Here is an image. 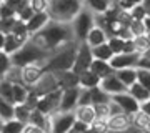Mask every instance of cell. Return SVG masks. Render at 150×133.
<instances>
[{
    "mask_svg": "<svg viewBox=\"0 0 150 133\" xmlns=\"http://www.w3.org/2000/svg\"><path fill=\"white\" fill-rule=\"evenodd\" d=\"M82 88V87H80ZM80 105H92V90L88 88H82L80 90V100H79V106Z\"/></svg>",
    "mask_w": 150,
    "mask_h": 133,
    "instance_id": "obj_45",
    "label": "cell"
},
{
    "mask_svg": "<svg viewBox=\"0 0 150 133\" xmlns=\"http://www.w3.org/2000/svg\"><path fill=\"white\" fill-rule=\"evenodd\" d=\"M117 73V77L120 80H122L125 85L129 87H132V85H135L137 83V68H123V70H117L115 72Z\"/></svg>",
    "mask_w": 150,
    "mask_h": 133,
    "instance_id": "obj_28",
    "label": "cell"
},
{
    "mask_svg": "<svg viewBox=\"0 0 150 133\" xmlns=\"http://www.w3.org/2000/svg\"><path fill=\"white\" fill-rule=\"evenodd\" d=\"M140 110H142L145 115H149V117H150V100L144 101V103H140Z\"/></svg>",
    "mask_w": 150,
    "mask_h": 133,
    "instance_id": "obj_50",
    "label": "cell"
},
{
    "mask_svg": "<svg viewBox=\"0 0 150 133\" xmlns=\"http://www.w3.org/2000/svg\"><path fill=\"white\" fill-rule=\"evenodd\" d=\"M132 118H134V125H135V127H139L142 132H145L147 127L150 125V117H149V115H145L142 110L137 112L135 115H132Z\"/></svg>",
    "mask_w": 150,
    "mask_h": 133,
    "instance_id": "obj_34",
    "label": "cell"
},
{
    "mask_svg": "<svg viewBox=\"0 0 150 133\" xmlns=\"http://www.w3.org/2000/svg\"><path fill=\"white\" fill-rule=\"evenodd\" d=\"M28 4L35 12H48L50 0H28Z\"/></svg>",
    "mask_w": 150,
    "mask_h": 133,
    "instance_id": "obj_41",
    "label": "cell"
},
{
    "mask_svg": "<svg viewBox=\"0 0 150 133\" xmlns=\"http://www.w3.org/2000/svg\"><path fill=\"white\" fill-rule=\"evenodd\" d=\"M144 23H145V30H147V35H150V17H147V18H145Z\"/></svg>",
    "mask_w": 150,
    "mask_h": 133,
    "instance_id": "obj_51",
    "label": "cell"
},
{
    "mask_svg": "<svg viewBox=\"0 0 150 133\" xmlns=\"http://www.w3.org/2000/svg\"><path fill=\"white\" fill-rule=\"evenodd\" d=\"M97 113V120L107 122L108 118L112 117V103H102V105H93Z\"/></svg>",
    "mask_w": 150,
    "mask_h": 133,
    "instance_id": "obj_32",
    "label": "cell"
},
{
    "mask_svg": "<svg viewBox=\"0 0 150 133\" xmlns=\"http://www.w3.org/2000/svg\"><path fill=\"white\" fill-rule=\"evenodd\" d=\"M0 20H5V18H13V17H17V12L12 8L8 4H5V2H2V7H0Z\"/></svg>",
    "mask_w": 150,
    "mask_h": 133,
    "instance_id": "obj_42",
    "label": "cell"
},
{
    "mask_svg": "<svg viewBox=\"0 0 150 133\" xmlns=\"http://www.w3.org/2000/svg\"><path fill=\"white\" fill-rule=\"evenodd\" d=\"M30 40H33L38 47H42L43 50L50 53L57 52L59 48L65 47L70 42H77L74 30H72V23H60L54 20H50V23L43 30L32 35Z\"/></svg>",
    "mask_w": 150,
    "mask_h": 133,
    "instance_id": "obj_1",
    "label": "cell"
},
{
    "mask_svg": "<svg viewBox=\"0 0 150 133\" xmlns=\"http://www.w3.org/2000/svg\"><path fill=\"white\" fill-rule=\"evenodd\" d=\"M74 113L77 117V120H80V122L87 123V125H92V123L97 122V113H95L93 105H80L77 106V110Z\"/></svg>",
    "mask_w": 150,
    "mask_h": 133,
    "instance_id": "obj_19",
    "label": "cell"
},
{
    "mask_svg": "<svg viewBox=\"0 0 150 133\" xmlns=\"http://www.w3.org/2000/svg\"><path fill=\"white\" fill-rule=\"evenodd\" d=\"M27 42L28 40H25V38H22V37H17L15 33L2 35V40H0L2 50H0V52H5V53H8V55H13V53L18 52Z\"/></svg>",
    "mask_w": 150,
    "mask_h": 133,
    "instance_id": "obj_13",
    "label": "cell"
},
{
    "mask_svg": "<svg viewBox=\"0 0 150 133\" xmlns=\"http://www.w3.org/2000/svg\"><path fill=\"white\" fill-rule=\"evenodd\" d=\"M113 96L103 91L100 87L92 88V105H102V103H112Z\"/></svg>",
    "mask_w": 150,
    "mask_h": 133,
    "instance_id": "obj_29",
    "label": "cell"
},
{
    "mask_svg": "<svg viewBox=\"0 0 150 133\" xmlns=\"http://www.w3.org/2000/svg\"><path fill=\"white\" fill-rule=\"evenodd\" d=\"M0 120L2 122L15 120V103H10V101L0 98Z\"/></svg>",
    "mask_w": 150,
    "mask_h": 133,
    "instance_id": "obj_26",
    "label": "cell"
},
{
    "mask_svg": "<svg viewBox=\"0 0 150 133\" xmlns=\"http://www.w3.org/2000/svg\"><path fill=\"white\" fill-rule=\"evenodd\" d=\"M0 98L13 103V83H10L5 78H2V83H0Z\"/></svg>",
    "mask_w": 150,
    "mask_h": 133,
    "instance_id": "obj_31",
    "label": "cell"
},
{
    "mask_svg": "<svg viewBox=\"0 0 150 133\" xmlns=\"http://www.w3.org/2000/svg\"><path fill=\"white\" fill-rule=\"evenodd\" d=\"M69 133H83V132H75V130H72V132H69Z\"/></svg>",
    "mask_w": 150,
    "mask_h": 133,
    "instance_id": "obj_54",
    "label": "cell"
},
{
    "mask_svg": "<svg viewBox=\"0 0 150 133\" xmlns=\"http://www.w3.org/2000/svg\"><path fill=\"white\" fill-rule=\"evenodd\" d=\"M144 4V0H117V5L125 12H130L134 7Z\"/></svg>",
    "mask_w": 150,
    "mask_h": 133,
    "instance_id": "obj_43",
    "label": "cell"
},
{
    "mask_svg": "<svg viewBox=\"0 0 150 133\" xmlns=\"http://www.w3.org/2000/svg\"><path fill=\"white\" fill-rule=\"evenodd\" d=\"M90 70L95 75H98L102 80L115 73V70H113V67L110 65V62H103V60H93V63H92V68Z\"/></svg>",
    "mask_w": 150,
    "mask_h": 133,
    "instance_id": "obj_21",
    "label": "cell"
},
{
    "mask_svg": "<svg viewBox=\"0 0 150 133\" xmlns=\"http://www.w3.org/2000/svg\"><path fill=\"white\" fill-rule=\"evenodd\" d=\"M108 45L113 50V53H123V48H125V40L120 37H110L108 38Z\"/></svg>",
    "mask_w": 150,
    "mask_h": 133,
    "instance_id": "obj_37",
    "label": "cell"
},
{
    "mask_svg": "<svg viewBox=\"0 0 150 133\" xmlns=\"http://www.w3.org/2000/svg\"><path fill=\"white\" fill-rule=\"evenodd\" d=\"M30 123H32V125H37V127H40V128H43L47 133H50V130H52V117H48V115L38 112V110H33L32 118H30Z\"/></svg>",
    "mask_w": 150,
    "mask_h": 133,
    "instance_id": "obj_22",
    "label": "cell"
},
{
    "mask_svg": "<svg viewBox=\"0 0 150 133\" xmlns=\"http://www.w3.org/2000/svg\"><path fill=\"white\" fill-rule=\"evenodd\" d=\"M12 67H13V63H12V57L8 55V53H5V52H0V72H2V77H4Z\"/></svg>",
    "mask_w": 150,
    "mask_h": 133,
    "instance_id": "obj_35",
    "label": "cell"
},
{
    "mask_svg": "<svg viewBox=\"0 0 150 133\" xmlns=\"http://www.w3.org/2000/svg\"><path fill=\"white\" fill-rule=\"evenodd\" d=\"M100 82H102V78L98 75H95L92 70H88V72L80 75V87L82 88H88V90L97 88V87H100Z\"/></svg>",
    "mask_w": 150,
    "mask_h": 133,
    "instance_id": "obj_23",
    "label": "cell"
},
{
    "mask_svg": "<svg viewBox=\"0 0 150 133\" xmlns=\"http://www.w3.org/2000/svg\"><path fill=\"white\" fill-rule=\"evenodd\" d=\"M100 88H102L103 91H107L108 95H112V96L129 91V87L118 78L117 73H113V75H110V77H107V78H103L102 82H100Z\"/></svg>",
    "mask_w": 150,
    "mask_h": 133,
    "instance_id": "obj_11",
    "label": "cell"
},
{
    "mask_svg": "<svg viewBox=\"0 0 150 133\" xmlns=\"http://www.w3.org/2000/svg\"><path fill=\"white\" fill-rule=\"evenodd\" d=\"M27 127V123L20 120H10V122H2L0 123V133H23Z\"/></svg>",
    "mask_w": 150,
    "mask_h": 133,
    "instance_id": "obj_25",
    "label": "cell"
},
{
    "mask_svg": "<svg viewBox=\"0 0 150 133\" xmlns=\"http://www.w3.org/2000/svg\"><path fill=\"white\" fill-rule=\"evenodd\" d=\"M130 17H132V20H139V22H144L147 18V12H145V7L144 4H140V5L134 7L132 10L129 12Z\"/></svg>",
    "mask_w": 150,
    "mask_h": 133,
    "instance_id": "obj_39",
    "label": "cell"
},
{
    "mask_svg": "<svg viewBox=\"0 0 150 133\" xmlns=\"http://www.w3.org/2000/svg\"><path fill=\"white\" fill-rule=\"evenodd\" d=\"M79 42H70L65 47L59 48L54 52L48 60L45 62L43 68L45 72H52V73H60V72H67V70L74 68L75 58H77V52H79Z\"/></svg>",
    "mask_w": 150,
    "mask_h": 133,
    "instance_id": "obj_2",
    "label": "cell"
},
{
    "mask_svg": "<svg viewBox=\"0 0 150 133\" xmlns=\"http://www.w3.org/2000/svg\"><path fill=\"white\" fill-rule=\"evenodd\" d=\"M93 53H92V47L87 45V42L80 43L79 45V52H77V58H75V63H74V72L77 75H82L88 72L92 68V63H93Z\"/></svg>",
    "mask_w": 150,
    "mask_h": 133,
    "instance_id": "obj_5",
    "label": "cell"
},
{
    "mask_svg": "<svg viewBox=\"0 0 150 133\" xmlns=\"http://www.w3.org/2000/svg\"><path fill=\"white\" fill-rule=\"evenodd\" d=\"M45 73V68H43V63H33V65H27V67H22V77H23V85H27L28 88H33V87L38 83V80L43 77Z\"/></svg>",
    "mask_w": 150,
    "mask_h": 133,
    "instance_id": "obj_10",
    "label": "cell"
},
{
    "mask_svg": "<svg viewBox=\"0 0 150 133\" xmlns=\"http://www.w3.org/2000/svg\"><path fill=\"white\" fill-rule=\"evenodd\" d=\"M129 93L134 96V98L139 101V103H144V101L150 100V90H147L145 87H142L139 82H137L135 85L130 87V88H129Z\"/></svg>",
    "mask_w": 150,
    "mask_h": 133,
    "instance_id": "obj_27",
    "label": "cell"
},
{
    "mask_svg": "<svg viewBox=\"0 0 150 133\" xmlns=\"http://www.w3.org/2000/svg\"><path fill=\"white\" fill-rule=\"evenodd\" d=\"M92 53H93V58L95 60H103V62H110V60L115 57V53L113 50L110 48V45L107 43H103V45H98V47L92 48Z\"/></svg>",
    "mask_w": 150,
    "mask_h": 133,
    "instance_id": "obj_24",
    "label": "cell"
},
{
    "mask_svg": "<svg viewBox=\"0 0 150 133\" xmlns=\"http://www.w3.org/2000/svg\"><path fill=\"white\" fill-rule=\"evenodd\" d=\"M142 58L140 53H117L112 60L110 65L113 70H123V68H139V62Z\"/></svg>",
    "mask_w": 150,
    "mask_h": 133,
    "instance_id": "obj_9",
    "label": "cell"
},
{
    "mask_svg": "<svg viewBox=\"0 0 150 133\" xmlns=\"http://www.w3.org/2000/svg\"><path fill=\"white\" fill-rule=\"evenodd\" d=\"M129 28H130V32H132V35H134V38L147 33V30H145V23L144 22H139V20H132L130 22V25H129Z\"/></svg>",
    "mask_w": 150,
    "mask_h": 133,
    "instance_id": "obj_38",
    "label": "cell"
},
{
    "mask_svg": "<svg viewBox=\"0 0 150 133\" xmlns=\"http://www.w3.org/2000/svg\"><path fill=\"white\" fill-rule=\"evenodd\" d=\"M97 25L95 13L90 12L87 7L82 8V12L75 17V20L72 22V30H74L75 40L79 43H83L88 37V33L92 32V28Z\"/></svg>",
    "mask_w": 150,
    "mask_h": 133,
    "instance_id": "obj_4",
    "label": "cell"
},
{
    "mask_svg": "<svg viewBox=\"0 0 150 133\" xmlns=\"http://www.w3.org/2000/svg\"><path fill=\"white\" fill-rule=\"evenodd\" d=\"M83 5L95 15H102L112 8V0H83Z\"/></svg>",
    "mask_w": 150,
    "mask_h": 133,
    "instance_id": "obj_20",
    "label": "cell"
},
{
    "mask_svg": "<svg viewBox=\"0 0 150 133\" xmlns=\"http://www.w3.org/2000/svg\"><path fill=\"white\" fill-rule=\"evenodd\" d=\"M77 117L74 112H59L52 115V130L50 133H69L72 132Z\"/></svg>",
    "mask_w": 150,
    "mask_h": 133,
    "instance_id": "obj_6",
    "label": "cell"
},
{
    "mask_svg": "<svg viewBox=\"0 0 150 133\" xmlns=\"http://www.w3.org/2000/svg\"><path fill=\"white\" fill-rule=\"evenodd\" d=\"M134 43H135V50H137V53H140V55H144L147 50L150 48V35H140V37H135L134 38Z\"/></svg>",
    "mask_w": 150,
    "mask_h": 133,
    "instance_id": "obj_33",
    "label": "cell"
},
{
    "mask_svg": "<svg viewBox=\"0 0 150 133\" xmlns=\"http://www.w3.org/2000/svg\"><path fill=\"white\" fill-rule=\"evenodd\" d=\"M23 133H47L43 128L37 127V125H32V123H27V127L23 130Z\"/></svg>",
    "mask_w": 150,
    "mask_h": 133,
    "instance_id": "obj_46",
    "label": "cell"
},
{
    "mask_svg": "<svg viewBox=\"0 0 150 133\" xmlns=\"http://www.w3.org/2000/svg\"><path fill=\"white\" fill-rule=\"evenodd\" d=\"M87 133H108V125L107 122H102V120H97L95 123H92L88 132Z\"/></svg>",
    "mask_w": 150,
    "mask_h": 133,
    "instance_id": "obj_40",
    "label": "cell"
},
{
    "mask_svg": "<svg viewBox=\"0 0 150 133\" xmlns=\"http://www.w3.org/2000/svg\"><path fill=\"white\" fill-rule=\"evenodd\" d=\"M33 110L27 103H22V105H15V120H20L23 123H30Z\"/></svg>",
    "mask_w": 150,
    "mask_h": 133,
    "instance_id": "obj_30",
    "label": "cell"
},
{
    "mask_svg": "<svg viewBox=\"0 0 150 133\" xmlns=\"http://www.w3.org/2000/svg\"><path fill=\"white\" fill-rule=\"evenodd\" d=\"M80 87L64 90L62 93V101H60V112H75L80 100Z\"/></svg>",
    "mask_w": 150,
    "mask_h": 133,
    "instance_id": "obj_12",
    "label": "cell"
},
{
    "mask_svg": "<svg viewBox=\"0 0 150 133\" xmlns=\"http://www.w3.org/2000/svg\"><path fill=\"white\" fill-rule=\"evenodd\" d=\"M48 23H50V15H48V12H37V13L27 22V28H28L30 37L35 35V33H38L40 30H43Z\"/></svg>",
    "mask_w": 150,
    "mask_h": 133,
    "instance_id": "obj_15",
    "label": "cell"
},
{
    "mask_svg": "<svg viewBox=\"0 0 150 133\" xmlns=\"http://www.w3.org/2000/svg\"><path fill=\"white\" fill-rule=\"evenodd\" d=\"M108 125V132H118V130H125L134 125V118L132 115H127V113H120V115H113L112 118L107 120Z\"/></svg>",
    "mask_w": 150,
    "mask_h": 133,
    "instance_id": "obj_17",
    "label": "cell"
},
{
    "mask_svg": "<svg viewBox=\"0 0 150 133\" xmlns=\"http://www.w3.org/2000/svg\"><path fill=\"white\" fill-rule=\"evenodd\" d=\"M108 33L103 30L102 27H98V25H95L93 28H92V32L88 33V37H87V45L88 47H92V48H95V47H98V45H103V43H107L108 42Z\"/></svg>",
    "mask_w": 150,
    "mask_h": 133,
    "instance_id": "obj_18",
    "label": "cell"
},
{
    "mask_svg": "<svg viewBox=\"0 0 150 133\" xmlns=\"http://www.w3.org/2000/svg\"><path fill=\"white\" fill-rule=\"evenodd\" d=\"M139 68L150 70V58H147V57H144V55H142V58H140V62H139Z\"/></svg>",
    "mask_w": 150,
    "mask_h": 133,
    "instance_id": "obj_49",
    "label": "cell"
},
{
    "mask_svg": "<svg viewBox=\"0 0 150 133\" xmlns=\"http://www.w3.org/2000/svg\"><path fill=\"white\" fill-rule=\"evenodd\" d=\"M88 128H90V125H87V123L80 122V120H77L72 130H75V132H83V133H87V132H88Z\"/></svg>",
    "mask_w": 150,
    "mask_h": 133,
    "instance_id": "obj_47",
    "label": "cell"
},
{
    "mask_svg": "<svg viewBox=\"0 0 150 133\" xmlns=\"http://www.w3.org/2000/svg\"><path fill=\"white\" fill-rule=\"evenodd\" d=\"M112 101L113 103H117V105L123 110V113H127V115H135L137 112H140V103L130 95L129 91H127V93L115 95Z\"/></svg>",
    "mask_w": 150,
    "mask_h": 133,
    "instance_id": "obj_14",
    "label": "cell"
},
{
    "mask_svg": "<svg viewBox=\"0 0 150 133\" xmlns=\"http://www.w3.org/2000/svg\"><path fill=\"white\" fill-rule=\"evenodd\" d=\"M144 7L147 12V17H150V0H144Z\"/></svg>",
    "mask_w": 150,
    "mask_h": 133,
    "instance_id": "obj_52",
    "label": "cell"
},
{
    "mask_svg": "<svg viewBox=\"0 0 150 133\" xmlns=\"http://www.w3.org/2000/svg\"><path fill=\"white\" fill-rule=\"evenodd\" d=\"M30 90H32L38 98H42V96L48 95V93H52V91L60 90L59 78H57V75L52 73V72H45L43 77L38 80V83L33 87V88H30Z\"/></svg>",
    "mask_w": 150,
    "mask_h": 133,
    "instance_id": "obj_8",
    "label": "cell"
},
{
    "mask_svg": "<svg viewBox=\"0 0 150 133\" xmlns=\"http://www.w3.org/2000/svg\"><path fill=\"white\" fill-rule=\"evenodd\" d=\"M35 13H37V12L33 10L32 7H30V4H28L27 7H23V8H22V10L18 12V13H17V17H18V18H20L22 22H25V23H27V22L30 20V18H32V17L35 15Z\"/></svg>",
    "mask_w": 150,
    "mask_h": 133,
    "instance_id": "obj_44",
    "label": "cell"
},
{
    "mask_svg": "<svg viewBox=\"0 0 150 133\" xmlns=\"http://www.w3.org/2000/svg\"><path fill=\"white\" fill-rule=\"evenodd\" d=\"M62 93H64V90H57V91H52V93L42 96L38 100L37 110L45 113V115H48V117L59 113L60 112V101H62Z\"/></svg>",
    "mask_w": 150,
    "mask_h": 133,
    "instance_id": "obj_7",
    "label": "cell"
},
{
    "mask_svg": "<svg viewBox=\"0 0 150 133\" xmlns=\"http://www.w3.org/2000/svg\"><path fill=\"white\" fill-rule=\"evenodd\" d=\"M59 78L60 90H69V88H75L80 87V75H77L74 70H67V72H60L55 73Z\"/></svg>",
    "mask_w": 150,
    "mask_h": 133,
    "instance_id": "obj_16",
    "label": "cell"
},
{
    "mask_svg": "<svg viewBox=\"0 0 150 133\" xmlns=\"http://www.w3.org/2000/svg\"><path fill=\"white\" fill-rule=\"evenodd\" d=\"M108 133H144V132H142V130H140L139 127L132 125V127L125 128V130H118V132H108Z\"/></svg>",
    "mask_w": 150,
    "mask_h": 133,
    "instance_id": "obj_48",
    "label": "cell"
},
{
    "mask_svg": "<svg viewBox=\"0 0 150 133\" xmlns=\"http://www.w3.org/2000/svg\"><path fill=\"white\" fill-rule=\"evenodd\" d=\"M144 57H147V58H150V48H149V50H147V52L144 53Z\"/></svg>",
    "mask_w": 150,
    "mask_h": 133,
    "instance_id": "obj_53",
    "label": "cell"
},
{
    "mask_svg": "<svg viewBox=\"0 0 150 133\" xmlns=\"http://www.w3.org/2000/svg\"><path fill=\"white\" fill-rule=\"evenodd\" d=\"M137 82L147 90H150V70L137 68Z\"/></svg>",
    "mask_w": 150,
    "mask_h": 133,
    "instance_id": "obj_36",
    "label": "cell"
},
{
    "mask_svg": "<svg viewBox=\"0 0 150 133\" xmlns=\"http://www.w3.org/2000/svg\"><path fill=\"white\" fill-rule=\"evenodd\" d=\"M83 7V0H50L48 15L54 22L72 23Z\"/></svg>",
    "mask_w": 150,
    "mask_h": 133,
    "instance_id": "obj_3",
    "label": "cell"
}]
</instances>
